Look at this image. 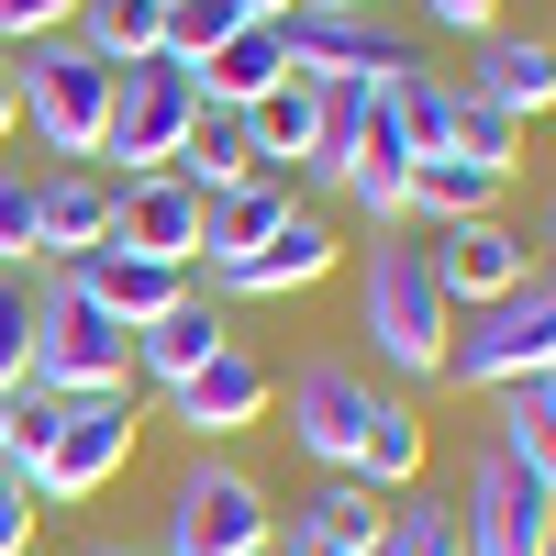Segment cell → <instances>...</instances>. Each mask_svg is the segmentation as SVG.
<instances>
[{"instance_id": "1", "label": "cell", "mask_w": 556, "mask_h": 556, "mask_svg": "<svg viewBox=\"0 0 556 556\" xmlns=\"http://www.w3.org/2000/svg\"><path fill=\"white\" fill-rule=\"evenodd\" d=\"M356 334L379 345V367H390V379H434V367H445L456 301L434 290L424 235H379V245L356 256Z\"/></svg>"}, {"instance_id": "2", "label": "cell", "mask_w": 556, "mask_h": 556, "mask_svg": "<svg viewBox=\"0 0 556 556\" xmlns=\"http://www.w3.org/2000/svg\"><path fill=\"white\" fill-rule=\"evenodd\" d=\"M23 390H56V401L134 390V334L78 290V267H34V356H23Z\"/></svg>"}, {"instance_id": "3", "label": "cell", "mask_w": 556, "mask_h": 556, "mask_svg": "<svg viewBox=\"0 0 556 556\" xmlns=\"http://www.w3.org/2000/svg\"><path fill=\"white\" fill-rule=\"evenodd\" d=\"M556 367V278L534 267L523 290H501V301H479L468 312V334H445V367L434 379H456V390H523V379H545Z\"/></svg>"}, {"instance_id": "4", "label": "cell", "mask_w": 556, "mask_h": 556, "mask_svg": "<svg viewBox=\"0 0 556 556\" xmlns=\"http://www.w3.org/2000/svg\"><path fill=\"white\" fill-rule=\"evenodd\" d=\"M12 101H23V123L45 134L56 167H89V156H101V123H112V67L89 56L78 34H45V45H23Z\"/></svg>"}, {"instance_id": "5", "label": "cell", "mask_w": 556, "mask_h": 556, "mask_svg": "<svg viewBox=\"0 0 556 556\" xmlns=\"http://www.w3.org/2000/svg\"><path fill=\"white\" fill-rule=\"evenodd\" d=\"M190 123H201V67H178V56L112 67V123H101L112 178H156V167H178Z\"/></svg>"}, {"instance_id": "6", "label": "cell", "mask_w": 556, "mask_h": 556, "mask_svg": "<svg viewBox=\"0 0 556 556\" xmlns=\"http://www.w3.org/2000/svg\"><path fill=\"white\" fill-rule=\"evenodd\" d=\"M267 534H278V513L235 456H190V479L167 490V545L156 556H256Z\"/></svg>"}, {"instance_id": "7", "label": "cell", "mask_w": 556, "mask_h": 556, "mask_svg": "<svg viewBox=\"0 0 556 556\" xmlns=\"http://www.w3.org/2000/svg\"><path fill=\"white\" fill-rule=\"evenodd\" d=\"M278 45H290V78L312 89H390L412 56V34L379 23V12H278Z\"/></svg>"}, {"instance_id": "8", "label": "cell", "mask_w": 556, "mask_h": 556, "mask_svg": "<svg viewBox=\"0 0 556 556\" xmlns=\"http://www.w3.org/2000/svg\"><path fill=\"white\" fill-rule=\"evenodd\" d=\"M123 456H134V390H89V401L56 412V445H45V468H34V501H89V490H112Z\"/></svg>"}, {"instance_id": "9", "label": "cell", "mask_w": 556, "mask_h": 556, "mask_svg": "<svg viewBox=\"0 0 556 556\" xmlns=\"http://www.w3.org/2000/svg\"><path fill=\"white\" fill-rule=\"evenodd\" d=\"M556 523V490L523 479L501 445H479V468H468V501H456V556H534Z\"/></svg>"}, {"instance_id": "10", "label": "cell", "mask_w": 556, "mask_h": 556, "mask_svg": "<svg viewBox=\"0 0 556 556\" xmlns=\"http://www.w3.org/2000/svg\"><path fill=\"white\" fill-rule=\"evenodd\" d=\"M367 424H379V379L367 367H345V356H312V367H290V445L301 456H323V468H356V445H367Z\"/></svg>"}, {"instance_id": "11", "label": "cell", "mask_w": 556, "mask_h": 556, "mask_svg": "<svg viewBox=\"0 0 556 556\" xmlns=\"http://www.w3.org/2000/svg\"><path fill=\"white\" fill-rule=\"evenodd\" d=\"M424 256H434V290H445V301H468V312L534 278V245H523L501 212H479V223H434V235H424Z\"/></svg>"}, {"instance_id": "12", "label": "cell", "mask_w": 556, "mask_h": 556, "mask_svg": "<svg viewBox=\"0 0 556 556\" xmlns=\"http://www.w3.org/2000/svg\"><path fill=\"white\" fill-rule=\"evenodd\" d=\"M334 256H345V245H334V223H323V212H290L256 256L201 267V290H212V301H278V290H312V278H334Z\"/></svg>"}, {"instance_id": "13", "label": "cell", "mask_w": 556, "mask_h": 556, "mask_svg": "<svg viewBox=\"0 0 556 556\" xmlns=\"http://www.w3.org/2000/svg\"><path fill=\"white\" fill-rule=\"evenodd\" d=\"M112 245V178L101 167H34V267H78Z\"/></svg>"}, {"instance_id": "14", "label": "cell", "mask_w": 556, "mask_h": 556, "mask_svg": "<svg viewBox=\"0 0 556 556\" xmlns=\"http://www.w3.org/2000/svg\"><path fill=\"white\" fill-rule=\"evenodd\" d=\"M112 245L156 256V267H190V256H201V190H190L178 167L123 178V190H112Z\"/></svg>"}, {"instance_id": "15", "label": "cell", "mask_w": 556, "mask_h": 556, "mask_svg": "<svg viewBox=\"0 0 556 556\" xmlns=\"http://www.w3.org/2000/svg\"><path fill=\"white\" fill-rule=\"evenodd\" d=\"M223 345H235L223 301H212V290H190V301H167L156 323H134V379H146V390H178V379H190V367H212Z\"/></svg>"}, {"instance_id": "16", "label": "cell", "mask_w": 556, "mask_h": 556, "mask_svg": "<svg viewBox=\"0 0 556 556\" xmlns=\"http://www.w3.org/2000/svg\"><path fill=\"white\" fill-rule=\"evenodd\" d=\"M167 412H178V424H190L201 445H223V434H245L256 412H267V367H256L245 345H223L212 367H190V379L167 390Z\"/></svg>"}, {"instance_id": "17", "label": "cell", "mask_w": 556, "mask_h": 556, "mask_svg": "<svg viewBox=\"0 0 556 556\" xmlns=\"http://www.w3.org/2000/svg\"><path fill=\"white\" fill-rule=\"evenodd\" d=\"M78 290L134 334V323H156L167 301H190V267H156V256H134V245H89L78 256Z\"/></svg>"}, {"instance_id": "18", "label": "cell", "mask_w": 556, "mask_h": 556, "mask_svg": "<svg viewBox=\"0 0 556 556\" xmlns=\"http://www.w3.org/2000/svg\"><path fill=\"white\" fill-rule=\"evenodd\" d=\"M468 89H479L490 112H513V123L556 112V45H545V34H490L479 67H468Z\"/></svg>"}, {"instance_id": "19", "label": "cell", "mask_w": 556, "mask_h": 556, "mask_svg": "<svg viewBox=\"0 0 556 556\" xmlns=\"http://www.w3.org/2000/svg\"><path fill=\"white\" fill-rule=\"evenodd\" d=\"M290 212H301V201H290V178H245V190L201 201V256H190V267H235V256H256Z\"/></svg>"}, {"instance_id": "20", "label": "cell", "mask_w": 556, "mask_h": 556, "mask_svg": "<svg viewBox=\"0 0 556 556\" xmlns=\"http://www.w3.org/2000/svg\"><path fill=\"white\" fill-rule=\"evenodd\" d=\"M178 178H190L201 201H223V190H245V178H278V167L256 156V123H245V112H212V101H201L190 146H178Z\"/></svg>"}, {"instance_id": "21", "label": "cell", "mask_w": 556, "mask_h": 556, "mask_svg": "<svg viewBox=\"0 0 556 556\" xmlns=\"http://www.w3.org/2000/svg\"><path fill=\"white\" fill-rule=\"evenodd\" d=\"M424 456H434V445H424V412H412L401 390H379V424H367V445H356L345 479L379 490V501H401V490H424Z\"/></svg>"}, {"instance_id": "22", "label": "cell", "mask_w": 556, "mask_h": 556, "mask_svg": "<svg viewBox=\"0 0 556 556\" xmlns=\"http://www.w3.org/2000/svg\"><path fill=\"white\" fill-rule=\"evenodd\" d=\"M278 78H290V45H278V23H245L235 45H212V56H201V101H212V112H256Z\"/></svg>"}, {"instance_id": "23", "label": "cell", "mask_w": 556, "mask_h": 556, "mask_svg": "<svg viewBox=\"0 0 556 556\" xmlns=\"http://www.w3.org/2000/svg\"><path fill=\"white\" fill-rule=\"evenodd\" d=\"M67 34L101 67H146V56H167V0H78Z\"/></svg>"}, {"instance_id": "24", "label": "cell", "mask_w": 556, "mask_h": 556, "mask_svg": "<svg viewBox=\"0 0 556 556\" xmlns=\"http://www.w3.org/2000/svg\"><path fill=\"white\" fill-rule=\"evenodd\" d=\"M501 190H513V167H479V156H424L412 167V212L424 223H479V212H501Z\"/></svg>"}, {"instance_id": "25", "label": "cell", "mask_w": 556, "mask_h": 556, "mask_svg": "<svg viewBox=\"0 0 556 556\" xmlns=\"http://www.w3.org/2000/svg\"><path fill=\"white\" fill-rule=\"evenodd\" d=\"M490 445L513 456L523 479H545V490H556V367H545V379H523V390H501V424H490Z\"/></svg>"}, {"instance_id": "26", "label": "cell", "mask_w": 556, "mask_h": 556, "mask_svg": "<svg viewBox=\"0 0 556 556\" xmlns=\"http://www.w3.org/2000/svg\"><path fill=\"white\" fill-rule=\"evenodd\" d=\"M245 123H256V156H267L278 178H290V167L312 156V134H323V89H312V78H278V89H267V101H256Z\"/></svg>"}, {"instance_id": "27", "label": "cell", "mask_w": 556, "mask_h": 556, "mask_svg": "<svg viewBox=\"0 0 556 556\" xmlns=\"http://www.w3.org/2000/svg\"><path fill=\"white\" fill-rule=\"evenodd\" d=\"M379 490H356V479H334V490H312V513H301V534L312 545H334V556H367V545H379Z\"/></svg>"}, {"instance_id": "28", "label": "cell", "mask_w": 556, "mask_h": 556, "mask_svg": "<svg viewBox=\"0 0 556 556\" xmlns=\"http://www.w3.org/2000/svg\"><path fill=\"white\" fill-rule=\"evenodd\" d=\"M379 556H456V501L401 490V501H390V523H379Z\"/></svg>"}, {"instance_id": "29", "label": "cell", "mask_w": 556, "mask_h": 556, "mask_svg": "<svg viewBox=\"0 0 556 556\" xmlns=\"http://www.w3.org/2000/svg\"><path fill=\"white\" fill-rule=\"evenodd\" d=\"M245 23H256L245 0H167V56H178V67H201L212 45H235Z\"/></svg>"}, {"instance_id": "30", "label": "cell", "mask_w": 556, "mask_h": 556, "mask_svg": "<svg viewBox=\"0 0 556 556\" xmlns=\"http://www.w3.org/2000/svg\"><path fill=\"white\" fill-rule=\"evenodd\" d=\"M23 356H34V267H0V401L23 390Z\"/></svg>"}, {"instance_id": "31", "label": "cell", "mask_w": 556, "mask_h": 556, "mask_svg": "<svg viewBox=\"0 0 556 556\" xmlns=\"http://www.w3.org/2000/svg\"><path fill=\"white\" fill-rule=\"evenodd\" d=\"M445 134H456V156H479V167H513V134H523V123H513V112H490L479 89L456 78V123H445Z\"/></svg>"}, {"instance_id": "32", "label": "cell", "mask_w": 556, "mask_h": 556, "mask_svg": "<svg viewBox=\"0 0 556 556\" xmlns=\"http://www.w3.org/2000/svg\"><path fill=\"white\" fill-rule=\"evenodd\" d=\"M0 267H34V167L0 156Z\"/></svg>"}, {"instance_id": "33", "label": "cell", "mask_w": 556, "mask_h": 556, "mask_svg": "<svg viewBox=\"0 0 556 556\" xmlns=\"http://www.w3.org/2000/svg\"><path fill=\"white\" fill-rule=\"evenodd\" d=\"M78 0H0V45H45V34H67Z\"/></svg>"}, {"instance_id": "34", "label": "cell", "mask_w": 556, "mask_h": 556, "mask_svg": "<svg viewBox=\"0 0 556 556\" xmlns=\"http://www.w3.org/2000/svg\"><path fill=\"white\" fill-rule=\"evenodd\" d=\"M412 12H424L434 34H468V45H490V34H501V0H412Z\"/></svg>"}, {"instance_id": "35", "label": "cell", "mask_w": 556, "mask_h": 556, "mask_svg": "<svg viewBox=\"0 0 556 556\" xmlns=\"http://www.w3.org/2000/svg\"><path fill=\"white\" fill-rule=\"evenodd\" d=\"M34 513H45V501H34L12 468H0V556H34Z\"/></svg>"}, {"instance_id": "36", "label": "cell", "mask_w": 556, "mask_h": 556, "mask_svg": "<svg viewBox=\"0 0 556 556\" xmlns=\"http://www.w3.org/2000/svg\"><path fill=\"white\" fill-rule=\"evenodd\" d=\"M23 123V101H12V56H0V134H12Z\"/></svg>"}, {"instance_id": "37", "label": "cell", "mask_w": 556, "mask_h": 556, "mask_svg": "<svg viewBox=\"0 0 556 556\" xmlns=\"http://www.w3.org/2000/svg\"><path fill=\"white\" fill-rule=\"evenodd\" d=\"M78 556H156V545H112V534H101V545H78Z\"/></svg>"}, {"instance_id": "38", "label": "cell", "mask_w": 556, "mask_h": 556, "mask_svg": "<svg viewBox=\"0 0 556 556\" xmlns=\"http://www.w3.org/2000/svg\"><path fill=\"white\" fill-rule=\"evenodd\" d=\"M301 12H379V0H301Z\"/></svg>"}, {"instance_id": "39", "label": "cell", "mask_w": 556, "mask_h": 556, "mask_svg": "<svg viewBox=\"0 0 556 556\" xmlns=\"http://www.w3.org/2000/svg\"><path fill=\"white\" fill-rule=\"evenodd\" d=\"M245 12H256V23H278V12H301V0H245Z\"/></svg>"}, {"instance_id": "40", "label": "cell", "mask_w": 556, "mask_h": 556, "mask_svg": "<svg viewBox=\"0 0 556 556\" xmlns=\"http://www.w3.org/2000/svg\"><path fill=\"white\" fill-rule=\"evenodd\" d=\"M256 556H290V534H267V545H256Z\"/></svg>"}, {"instance_id": "41", "label": "cell", "mask_w": 556, "mask_h": 556, "mask_svg": "<svg viewBox=\"0 0 556 556\" xmlns=\"http://www.w3.org/2000/svg\"><path fill=\"white\" fill-rule=\"evenodd\" d=\"M545 245H556V201H545Z\"/></svg>"}, {"instance_id": "42", "label": "cell", "mask_w": 556, "mask_h": 556, "mask_svg": "<svg viewBox=\"0 0 556 556\" xmlns=\"http://www.w3.org/2000/svg\"><path fill=\"white\" fill-rule=\"evenodd\" d=\"M534 556H556V523H545V545H534Z\"/></svg>"}]
</instances>
